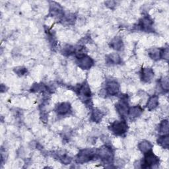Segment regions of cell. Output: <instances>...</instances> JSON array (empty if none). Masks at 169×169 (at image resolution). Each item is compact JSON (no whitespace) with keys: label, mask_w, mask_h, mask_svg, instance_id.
I'll return each instance as SVG.
<instances>
[{"label":"cell","mask_w":169,"mask_h":169,"mask_svg":"<svg viewBox=\"0 0 169 169\" xmlns=\"http://www.w3.org/2000/svg\"><path fill=\"white\" fill-rule=\"evenodd\" d=\"M127 126L124 122L116 121L111 126V130L116 135H122L126 132Z\"/></svg>","instance_id":"1"},{"label":"cell","mask_w":169,"mask_h":169,"mask_svg":"<svg viewBox=\"0 0 169 169\" xmlns=\"http://www.w3.org/2000/svg\"><path fill=\"white\" fill-rule=\"evenodd\" d=\"M95 152L92 149H85L81 151L77 157V161L79 162H85L90 161L95 155Z\"/></svg>","instance_id":"2"},{"label":"cell","mask_w":169,"mask_h":169,"mask_svg":"<svg viewBox=\"0 0 169 169\" xmlns=\"http://www.w3.org/2000/svg\"><path fill=\"white\" fill-rule=\"evenodd\" d=\"M145 154H146V155L145 157V159L143 161V164L145 165L143 167H149L158 164L159 162L158 157L154 155L152 152L149 151V152Z\"/></svg>","instance_id":"3"},{"label":"cell","mask_w":169,"mask_h":169,"mask_svg":"<svg viewBox=\"0 0 169 169\" xmlns=\"http://www.w3.org/2000/svg\"><path fill=\"white\" fill-rule=\"evenodd\" d=\"M101 158L105 161H110L112 158V151L109 147L104 146L99 149L98 152Z\"/></svg>","instance_id":"4"},{"label":"cell","mask_w":169,"mask_h":169,"mask_svg":"<svg viewBox=\"0 0 169 169\" xmlns=\"http://www.w3.org/2000/svg\"><path fill=\"white\" fill-rule=\"evenodd\" d=\"M78 64L81 69H88L92 66L93 61L91 57L88 56H82L79 57Z\"/></svg>","instance_id":"5"},{"label":"cell","mask_w":169,"mask_h":169,"mask_svg":"<svg viewBox=\"0 0 169 169\" xmlns=\"http://www.w3.org/2000/svg\"><path fill=\"white\" fill-rule=\"evenodd\" d=\"M116 110H117L118 113L122 116H126V115H127L128 111H129L127 104L124 101H121L116 104Z\"/></svg>","instance_id":"6"},{"label":"cell","mask_w":169,"mask_h":169,"mask_svg":"<svg viewBox=\"0 0 169 169\" xmlns=\"http://www.w3.org/2000/svg\"><path fill=\"white\" fill-rule=\"evenodd\" d=\"M154 77V72L150 68H144L142 69V79L145 82H149Z\"/></svg>","instance_id":"7"},{"label":"cell","mask_w":169,"mask_h":169,"mask_svg":"<svg viewBox=\"0 0 169 169\" xmlns=\"http://www.w3.org/2000/svg\"><path fill=\"white\" fill-rule=\"evenodd\" d=\"M107 91L109 93L110 95H114L117 94L118 92L119 91V85L118 83H116V81H110V82L108 83Z\"/></svg>","instance_id":"8"},{"label":"cell","mask_w":169,"mask_h":169,"mask_svg":"<svg viewBox=\"0 0 169 169\" xmlns=\"http://www.w3.org/2000/svg\"><path fill=\"white\" fill-rule=\"evenodd\" d=\"M159 104V98L157 96L151 97L147 103V107L149 110H152L155 109Z\"/></svg>","instance_id":"9"},{"label":"cell","mask_w":169,"mask_h":169,"mask_svg":"<svg viewBox=\"0 0 169 169\" xmlns=\"http://www.w3.org/2000/svg\"><path fill=\"white\" fill-rule=\"evenodd\" d=\"M142 110L140 107H132L129 111H128V114H129V116L132 118H136L138 117V116L142 114Z\"/></svg>","instance_id":"10"},{"label":"cell","mask_w":169,"mask_h":169,"mask_svg":"<svg viewBox=\"0 0 169 169\" xmlns=\"http://www.w3.org/2000/svg\"><path fill=\"white\" fill-rule=\"evenodd\" d=\"M70 109V106L68 103L63 102L60 104L57 108V112L60 114H65L68 112V111Z\"/></svg>","instance_id":"11"},{"label":"cell","mask_w":169,"mask_h":169,"mask_svg":"<svg viewBox=\"0 0 169 169\" xmlns=\"http://www.w3.org/2000/svg\"><path fill=\"white\" fill-rule=\"evenodd\" d=\"M151 147H152V146H151V143L147 141H143L139 144V149L144 153H146L150 151Z\"/></svg>","instance_id":"12"},{"label":"cell","mask_w":169,"mask_h":169,"mask_svg":"<svg viewBox=\"0 0 169 169\" xmlns=\"http://www.w3.org/2000/svg\"><path fill=\"white\" fill-rule=\"evenodd\" d=\"M111 46L113 48L116 50H121L122 46H123L122 39L119 37H116L115 38L112 40V41L111 42Z\"/></svg>","instance_id":"13"},{"label":"cell","mask_w":169,"mask_h":169,"mask_svg":"<svg viewBox=\"0 0 169 169\" xmlns=\"http://www.w3.org/2000/svg\"><path fill=\"white\" fill-rule=\"evenodd\" d=\"M80 93L83 96L89 97L91 96V90L89 85H87V83L84 84L82 87H81L80 89Z\"/></svg>","instance_id":"14"},{"label":"cell","mask_w":169,"mask_h":169,"mask_svg":"<svg viewBox=\"0 0 169 169\" xmlns=\"http://www.w3.org/2000/svg\"><path fill=\"white\" fill-rule=\"evenodd\" d=\"M160 133L166 134L168 132V122L167 120H164L162 122V123L160 125L159 128Z\"/></svg>","instance_id":"15"},{"label":"cell","mask_w":169,"mask_h":169,"mask_svg":"<svg viewBox=\"0 0 169 169\" xmlns=\"http://www.w3.org/2000/svg\"><path fill=\"white\" fill-rule=\"evenodd\" d=\"M108 59L110 62H112L114 63H118L120 62V57L116 53H112L108 56Z\"/></svg>","instance_id":"16"},{"label":"cell","mask_w":169,"mask_h":169,"mask_svg":"<svg viewBox=\"0 0 169 169\" xmlns=\"http://www.w3.org/2000/svg\"><path fill=\"white\" fill-rule=\"evenodd\" d=\"M159 143L164 148H168V136H162L159 139Z\"/></svg>","instance_id":"17"},{"label":"cell","mask_w":169,"mask_h":169,"mask_svg":"<svg viewBox=\"0 0 169 169\" xmlns=\"http://www.w3.org/2000/svg\"><path fill=\"white\" fill-rule=\"evenodd\" d=\"M160 55H161L160 51L157 49H152L149 52L150 57L155 60H158L160 57Z\"/></svg>","instance_id":"18"},{"label":"cell","mask_w":169,"mask_h":169,"mask_svg":"<svg viewBox=\"0 0 169 169\" xmlns=\"http://www.w3.org/2000/svg\"><path fill=\"white\" fill-rule=\"evenodd\" d=\"M162 88L165 90H168V77H164L162 79L161 82Z\"/></svg>","instance_id":"19"},{"label":"cell","mask_w":169,"mask_h":169,"mask_svg":"<svg viewBox=\"0 0 169 169\" xmlns=\"http://www.w3.org/2000/svg\"><path fill=\"white\" fill-rule=\"evenodd\" d=\"M161 54L162 55V57L163 58H165V59H168V48H166L165 49H164L162 50V52L161 53Z\"/></svg>","instance_id":"20"}]
</instances>
